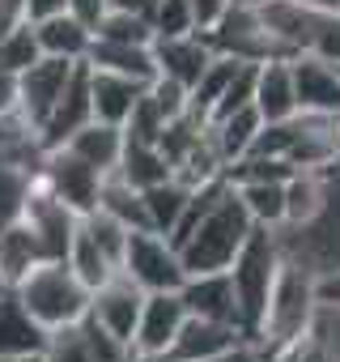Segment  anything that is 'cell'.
Segmentation results:
<instances>
[{
    "instance_id": "obj_1",
    "label": "cell",
    "mask_w": 340,
    "mask_h": 362,
    "mask_svg": "<svg viewBox=\"0 0 340 362\" xmlns=\"http://www.w3.org/2000/svg\"><path fill=\"white\" fill-rule=\"evenodd\" d=\"M251 218H247V209H243V201H238V192H234V184L221 192V201L196 222V230L175 247L179 252V260H183V269L188 273H217V269H230V260L238 256V247L247 243V235H251Z\"/></svg>"
},
{
    "instance_id": "obj_2",
    "label": "cell",
    "mask_w": 340,
    "mask_h": 362,
    "mask_svg": "<svg viewBox=\"0 0 340 362\" xmlns=\"http://www.w3.org/2000/svg\"><path fill=\"white\" fill-rule=\"evenodd\" d=\"M281 243H277V230L268 226H251L247 243L238 247V256L230 260V286H234V298H238V315H243V332L255 341L260 337V320H264V307H268V294H272V281L281 273Z\"/></svg>"
},
{
    "instance_id": "obj_3",
    "label": "cell",
    "mask_w": 340,
    "mask_h": 362,
    "mask_svg": "<svg viewBox=\"0 0 340 362\" xmlns=\"http://www.w3.org/2000/svg\"><path fill=\"white\" fill-rule=\"evenodd\" d=\"M18 303L51 332L64 324H77L90 311V286L68 269V260H39L18 286Z\"/></svg>"
},
{
    "instance_id": "obj_4",
    "label": "cell",
    "mask_w": 340,
    "mask_h": 362,
    "mask_svg": "<svg viewBox=\"0 0 340 362\" xmlns=\"http://www.w3.org/2000/svg\"><path fill=\"white\" fill-rule=\"evenodd\" d=\"M319 315V303H315V273L298 260H281V273L272 281V294H268V307H264V320H260V337L255 345L260 349H281L289 345L293 337L310 332Z\"/></svg>"
},
{
    "instance_id": "obj_5",
    "label": "cell",
    "mask_w": 340,
    "mask_h": 362,
    "mask_svg": "<svg viewBox=\"0 0 340 362\" xmlns=\"http://www.w3.org/2000/svg\"><path fill=\"white\" fill-rule=\"evenodd\" d=\"M205 43L217 52V56H234L243 64H264V60H289V52L268 35L264 18H260V5H247V0H230L221 9V18L200 30Z\"/></svg>"
},
{
    "instance_id": "obj_6",
    "label": "cell",
    "mask_w": 340,
    "mask_h": 362,
    "mask_svg": "<svg viewBox=\"0 0 340 362\" xmlns=\"http://www.w3.org/2000/svg\"><path fill=\"white\" fill-rule=\"evenodd\" d=\"M119 273H128L145 294H153V290H179L188 281V269H183L175 243H170L166 235H157V230H132L128 235Z\"/></svg>"
},
{
    "instance_id": "obj_7",
    "label": "cell",
    "mask_w": 340,
    "mask_h": 362,
    "mask_svg": "<svg viewBox=\"0 0 340 362\" xmlns=\"http://www.w3.org/2000/svg\"><path fill=\"white\" fill-rule=\"evenodd\" d=\"M39 184L47 192H56L68 209H77L81 218L98 205V188H102V170H94L90 162H81L77 153H68L64 145L60 149H43V162H39Z\"/></svg>"
},
{
    "instance_id": "obj_8",
    "label": "cell",
    "mask_w": 340,
    "mask_h": 362,
    "mask_svg": "<svg viewBox=\"0 0 340 362\" xmlns=\"http://www.w3.org/2000/svg\"><path fill=\"white\" fill-rule=\"evenodd\" d=\"M22 222H26V226H30V235L39 239L43 260H64V256H68V243H73V235H77L81 214H77V209H68L56 192H47L39 179H35Z\"/></svg>"
},
{
    "instance_id": "obj_9",
    "label": "cell",
    "mask_w": 340,
    "mask_h": 362,
    "mask_svg": "<svg viewBox=\"0 0 340 362\" xmlns=\"http://www.w3.org/2000/svg\"><path fill=\"white\" fill-rule=\"evenodd\" d=\"M73 69H77V60L39 56L30 69L18 73V111H22L35 128H43V119L56 111V103H60V94H64Z\"/></svg>"
},
{
    "instance_id": "obj_10",
    "label": "cell",
    "mask_w": 340,
    "mask_h": 362,
    "mask_svg": "<svg viewBox=\"0 0 340 362\" xmlns=\"http://www.w3.org/2000/svg\"><path fill=\"white\" fill-rule=\"evenodd\" d=\"M140 303H145V290L128 277V273H111L98 290H90V311L111 337H119L123 345H132V332H136V315H140Z\"/></svg>"
},
{
    "instance_id": "obj_11",
    "label": "cell",
    "mask_w": 340,
    "mask_h": 362,
    "mask_svg": "<svg viewBox=\"0 0 340 362\" xmlns=\"http://www.w3.org/2000/svg\"><path fill=\"white\" fill-rule=\"evenodd\" d=\"M188 320V307L179 298V290H153L145 294L140 303V315H136V332H132V349L140 354H166L175 332L183 328Z\"/></svg>"
},
{
    "instance_id": "obj_12",
    "label": "cell",
    "mask_w": 340,
    "mask_h": 362,
    "mask_svg": "<svg viewBox=\"0 0 340 362\" xmlns=\"http://www.w3.org/2000/svg\"><path fill=\"white\" fill-rule=\"evenodd\" d=\"M293 69V94H298V111L306 115H340V69L310 56V52H298L289 60Z\"/></svg>"
},
{
    "instance_id": "obj_13",
    "label": "cell",
    "mask_w": 340,
    "mask_h": 362,
    "mask_svg": "<svg viewBox=\"0 0 340 362\" xmlns=\"http://www.w3.org/2000/svg\"><path fill=\"white\" fill-rule=\"evenodd\" d=\"M94 119V107H90V64L85 60H77V69H73V77H68V86H64V94H60V103H56V111L43 119V128H39V141H43V149H60L81 124H90Z\"/></svg>"
},
{
    "instance_id": "obj_14",
    "label": "cell",
    "mask_w": 340,
    "mask_h": 362,
    "mask_svg": "<svg viewBox=\"0 0 340 362\" xmlns=\"http://www.w3.org/2000/svg\"><path fill=\"white\" fill-rule=\"evenodd\" d=\"M179 298H183L188 315L243 328L238 298H234V286H230V273L226 269H217V273H188V281L179 286Z\"/></svg>"
},
{
    "instance_id": "obj_15",
    "label": "cell",
    "mask_w": 340,
    "mask_h": 362,
    "mask_svg": "<svg viewBox=\"0 0 340 362\" xmlns=\"http://www.w3.org/2000/svg\"><path fill=\"white\" fill-rule=\"evenodd\" d=\"M251 341L243 328L234 324H217V320H200V315H188L183 328L175 332V341H170L166 349V362H200V358H217L234 345Z\"/></svg>"
},
{
    "instance_id": "obj_16",
    "label": "cell",
    "mask_w": 340,
    "mask_h": 362,
    "mask_svg": "<svg viewBox=\"0 0 340 362\" xmlns=\"http://www.w3.org/2000/svg\"><path fill=\"white\" fill-rule=\"evenodd\" d=\"M213 60V47L205 43L200 30H188V35H153V64L162 77H175L179 86H196L205 64Z\"/></svg>"
},
{
    "instance_id": "obj_17",
    "label": "cell",
    "mask_w": 340,
    "mask_h": 362,
    "mask_svg": "<svg viewBox=\"0 0 340 362\" xmlns=\"http://www.w3.org/2000/svg\"><path fill=\"white\" fill-rule=\"evenodd\" d=\"M289 60H264V64H255L251 107L260 111L264 124H285V119L298 115V94H293V69H289Z\"/></svg>"
},
{
    "instance_id": "obj_18",
    "label": "cell",
    "mask_w": 340,
    "mask_h": 362,
    "mask_svg": "<svg viewBox=\"0 0 340 362\" xmlns=\"http://www.w3.org/2000/svg\"><path fill=\"white\" fill-rule=\"evenodd\" d=\"M260 18H264L268 35H272L289 56H298V52L310 47V35H315L323 9H310L306 0H264V5H260Z\"/></svg>"
},
{
    "instance_id": "obj_19",
    "label": "cell",
    "mask_w": 340,
    "mask_h": 362,
    "mask_svg": "<svg viewBox=\"0 0 340 362\" xmlns=\"http://www.w3.org/2000/svg\"><path fill=\"white\" fill-rule=\"evenodd\" d=\"M149 81H136V77H123V73H107V69H90V107H94V119L102 124H119L132 115L136 98L145 94Z\"/></svg>"
},
{
    "instance_id": "obj_20",
    "label": "cell",
    "mask_w": 340,
    "mask_h": 362,
    "mask_svg": "<svg viewBox=\"0 0 340 362\" xmlns=\"http://www.w3.org/2000/svg\"><path fill=\"white\" fill-rule=\"evenodd\" d=\"M47 345V328L18 303L13 290L0 294V358L9 354H43Z\"/></svg>"
},
{
    "instance_id": "obj_21",
    "label": "cell",
    "mask_w": 340,
    "mask_h": 362,
    "mask_svg": "<svg viewBox=\"0 0 340 362\" xmlns=\"http://www.w3.org/2000/svg\"><path fill=\"white\" fill-rule=\"evenodd\" d=\"M327 188H332V166L323 170H293L285 179V226H306L323 205H327Z\"/></svg>"
},
{
    "instance_id": "obj_22",
    "label": "cell",
    "mask_w": 340,
    "mask_h": 362,
    "mask_svg": "<svg viewBox=\"0 0 340 362\" xmlns=\"http://www.w3.org/2000/svg\"><path fill=\"white\" fill-rule=\"evenodd\" d=\"M35 35H39V52L43 56H60V60H85L90 43H94V30L81 18H73L68 9L51 13V18H39Z\"/></svg>"
},
{
    "instance_id": "obj_23",
    "label": "cell",
    "mask_w": 340,
    "mask_h": 362,
    "mask_svg": "<svg viewBox=\"0 0 340 362\" xmlns=\"http://www.w3.org/2000/svg\"><path fill=\"white\" fill-rule=\"evenodd\" d=\"M64 149H68V153H77L81 162H90L94 170L111 175V170H115V162H119V153H123V128H119V124L90 119V124H81V128L64 141Z\"/></svg>"
},
{
    "instance_id": "obj_24",
    "label": "cell",
    "mask_w": 340,
    "mask_h": 362,
    "mask_svg": "<svg viewBox=\"0 0 340 362\" xmlns=\"http://www.w3.org/2000/svg\"><path fill=\"white\" fill-rule=\"evenodd\" d=\"M85 64H90V69H107V73H123V77H136V81H153V77H157L153 47H132V43L94 39L90 52H85Z\"/></svg>"
},
{
    "instance_id": "obj_25",
    "label": "cell",
    "mask_w": 340,
    "mask_h": 362,
    "mask_svg": "<svg viewBox=\"0 0 340 362\" xmlns=\"http://www.w3.org/2000/svg\"><path fill=\"white\" fill-rule=\"evenodd\" d=\"M115 175L123 179V184H132V188L145 192V188L162 184V179H170L175 170H170V162H166V153H162L157 145L123 136V153H119V162H115Z\"/></svg>"
},
{
    "instance_id": "obj_26",
    "label": "cell",
    "mask_w": 340,
    "mask_h": 362,
    "mask_svg": "<svg viewBox=\"0 0 340 362\" xmlns=\"http://www.w3.org/2000/svg\"><path fill=\"white\" fill-rule=\"evenodd\" d=\"M260 128H264L260 111H255V107H243V111H230V115H221V119H209V141L217 145L221 162L230 166V162H238V158L251 149V141H255Z\"/></svg>"
},
{
    "instance_id": "obj_27",
    "label": "cell",
    "mask_w": 340,
    "mask_h": 362,
    "mask_svg": "<svg viewBox=\"0 0 340 362\" xmlns=\"http://www.w3.org/2000/svg\"><path fill=\"white\" fill-rule=\"evenodd\" d=\"M234 192L255 226H285V179H247V184H234Z\"/></svg>"
},
{
    "instance_id": "obj_28",
    "label": "cell",
    "mask_w": 340,
    "mask_h": 362,
    "mask_svg": "<svg viewBox=\"0 0 340 362\" xmlns=\"http://www.w3.org/2000/svg\"><path fill=\"white\" fill-rule=\"evenodd\" d=\"M39 260H43V247H39V239L30 235L26 222H13V226L0 230V277H5L9 290H13Z\"/></svg>"
},
{
    "instance_id": "obj_29",
    "label": "cell",
    "mask_w": 340,
    "mask_h": 362,
    "mask_svg": "<svg viewBox=\"0 0 340 362\" xmlns=\"http://www.w3.org/2000/svg\"><path fill=\"white\" fill-rule=\"evenodd\" d=\"M94 209L111 214V218H115L119 226H128V230H149V214H145V197H140V188L123 184L115 170L102 175V188H98V205H94Z\"/></svg>"
},
{
    "instance_id": "obj_30",
    "label": "cell",
    "mask_w": 340,
    "mask_h": 362,
    "mask_svg": "<svg viewBox=\"0 0 340 362\" xmlns=\"http://www.w3.org/2000/svg\"><path fill=\"white\" fill-rule=\"evenodd\" d=\"M35 179H39V162H5L0 158V230L22 222Z\"/></svg>"
},
{
    "instance_id": "obj_31",
    "label": "cell",
    "mask_w": 340,
    "mask_h": 362,
    "mask_svg": "<svg viewBox=\"0 0 340 362\" xmlns=\"http://www.w3.org/2000/svg\"><path fill=\"white\" fill-rule=\"evenodd\" d=\"M140 197H145L149 230H157V235H166V239H170V230H175V222H179V214H183V205H188L192 188H188V184H179V179L170 175V179H162V184L145 188Z\"/></svg>"
},
{
    "instance_id": "obj_32",
    "label": "cell",
    "mask_w": 340,
    "mask_h": 362,
    "mask_svg": "<svg viewBox=\"0 0 340 362\" xmlns=\"http://www.w3.org/2000/svg\"><path fill=\"white\" fill-rule=\"evenodd\" d=\"M64 260H68V269H73L90 290H98V286L119 269V264H115V260L94 243V239H90L85 222H77V235H73V243H68V256H64Z\"/></svg>"
},
{
    "instance_id": "obj_33",
    "label": "cell",
    "mask_w": 340,
    "mask_h": 362,
    "mask_svg": "<svg viewBox=\"0 0 340 362\" xmlns=\"http://www.w3.org/2000/svg\"><path fill=\"white\" fill-rule=\"evenodd\" d=\"M94 39L107 43H132V47H153V26L145 13H123V9H107L94 22Z\"/></svg>"
},
{
    "instance_id": "obj_34",
    "label": "cell",
    "mask_w": 340,
    "mask_h": 362,
    "mask_svg": "<svg viewBox=\"0 0 340 362\" xmlns=\"http://www.w3.org/2000/svg\"><path fill=\"white\" fill-rule=\"evenodd\" d=\"M39 56H43V52H39V35H35V22H30V18L0 35V64H5V69L22 73V69H30Z\"/></svg>"
},
{
    "instance_id": "obj_35",
    "label": "cell",
    "mask_w": 340,
    "mask_h": 362,
    "mask_svg": "<svg viewBox=\"0 0 340 362\" xmlns=\"http://www.w3.org/2000/svg\"><path fill=\"white\" fill-rule=\"evenodd\" d=\"M43 362H94V358H90V349H85V337H81V320L47 332Z\"/></svg>"
},
{
    "instance_id": "obj_36",
    "label": "cell",
    "mask_w": 340,
    "mask_h": 362,
    "mask_svg": "<svg viewBox=\"0 0 340 362\" xmlns=\"http://www.w3.org/2000/svg\"><path fill=\"white\" fill-rule=\"evenodd\" d=\"M149 26H153V35H188V30H196L192 0H153Z\"/></svg>"
},
{
    "instance_id": "obj_37",
    "label": "cell",
    "mask_w": 340,
    "mask_h": 362,
    "mask_svg": "<svg viewBox=\"0 0 340 362\" xmlns=\"http://www.w3.org/2000/svg\"><path fill=\"white\" fill-rule=\"evenodd\" d=\"M81 337H85V349H90L94 362H128V354H132V345L111 337L94 315H81Z\"/></svg>"
},
{
    "instance_id": "obj_38",
    "label": "cell",
    "mask_w": 340,
    "mask_h": 362,
    "mask_svg": "<svg viewBox=\"0 0 340 362\" xmlns=\"http://www.w3.org/2000/svg\"><path fill=\"white\" fill-rule=\"evenodd\" d=\"M145 94L153 98V107L162 111V119H166V124H170V119H179V115L188 111V86H179L175 77H162V73H157V77L149 81V90H145Z\"/></svg>"
},
{
    "instance_id": "obj_39",
    "label": "cell",
    "mask_w": 340,
    "mask_h": 362,
    "mask_svg": "<svg viewBox=\"0 0 340 362\" xmlns=\"http://www.w3.org/2000/svg\"><path fill=\"white\" fill-rule=\"evenodd\" d=\"M306 52L340 69V9L319 18V26H315V35H310V47H306Z\"/></svg>"
},
{
    "instance_id": "obj_40",
    "label": "cell",
    "mask_w": 340,
    "mask_h": 362,
    "mask_svg": "<svg viewBox=\"0 0 340 362\" xmlns=\"http://www.w3.org/2000/svg\"><path fill=\"white\" fill-rule=\"evenodd\" d=\"M315 303L319 311H340V269L315 273Z\"/></svg>"
},
{
    "instance_id": "obj_41",
    "label": "cell",
    "mask_w": 340,
    "mask_h": 362,
    "mask_svg": "<svg viewBox=\"0 0 340 362\" xmlns=\"http://www.w3.org/2000/svg\"><path fill=\"white\" fill-rule=\"evenodd\" d=\"M230 5V0H192V18H196V30H209L217 18H221V9Z\"/></svg>"
},
{
    "instance_id": "obj_42",
    "label": "cell",
    "mask_w": 340,
    "mask_h": 362,
    "mask_svg": "<svg viewBox=\"0 0 340 362\" xmlns=\"http://www.w3.org/2000/svg\"><path fill=\"white\" fill-rule=\"evenodd\" d=\"M200 362H264V349L255 341H243V345H234V349H226L217 358H200Z\"/></svg>"
},
{
    "instance_id": "obj_43",
    "label": "cell",
    "mask_w": 340,
    "mask_h": 362,
    "mask_svg": "<svg viewBox=\"0 0 340 362\" xmlns=\"http://www.w3.org/2000/svg\"><path fill=\"white\" fill-rule=\"evenodd\" d=\"M5 111H18V73L0 64V115Z\"/></svg>"
},
{
    "instance_id": "obj_44",
    "label": "cell",
    "mask_w": 340,
    "mask_h": 362,
    "mask_svg": "<svg viewBox=\"0 0 340 362\" xmlns=\"http://www.w3.org/2000/svg\"><path fill=\"white\" fill-rule=\"evenodd\" d=\"M68 13H73V18H81V22L94 30V22L107 13V0H68Z\"/></svg>"
},
{
    "instance_id": "obj_45",
    "label": "cell",
    "mask_w": 340,
    "mask_h": 362,
    "mask_svg": "<svg viewBox=\"0 0 340 362\" xmlns=\"http://www.w3.org/2000/svg\"><path fill=\"white\" fill-rule=\"evenodd\" d=\"M30 13H26V0H0V35L5 30H13L18 22H26Z\"/></svg>"
},
{
    "instance_id": "obj_46",
    "label": "cell",
    "mask_w": 340,
    "mask_h": 362,
    "mask_svg": "<svg viewBox=\"0 0 340 362\" xmlns=\"http://www.w3.org/2000/svg\"><path fill=\"white\" fill-rule=\"evenodd\" d=\"M68 9V0H26V13H30V22H39V18H51V13H64Z\"/></svg>"
},
{
    "instance_id": "obj_47",
    "label": "cell",
    "mask_w": 340,
    "mask_h": 362,
    "mask_svg": "<svg viewBox=\"0 0 340 362\" xmlns=\"http://www.w3.org/2000/svg\"><path fill=\"white\" fill-rule=\"evenodd\" d=\"M107 9H123V13H145L153 9V0H107Z\"/></svg>"
},
{
    "instance_id": "obj_48",
    "label": "cell",
    "mask_w": 340,
    "mask_h": 362,
    "mask_svg": "<svg viewBox=\"0 0 340 362\" xmlns=\"http://www.w3.org/2000/svg\"><path fill=\"white\" fill-rule=\"evenodd\" d=\"M310 9H323V13H336L340 9V0H306Z\"/></svg>"
},
{
    "instance_id": "obj_49",
    "label": "cell",
    "mask_w": 340,
    "mask_h": 362,
    "mask_svg": "<svg viewBox=\"0 0 340 362\" xmlns=\"http://www.w3.org/2000/svg\"><path fill=\"white\" fill-rule=\"evenodd\" d=\"M0 362H43V354H9V358H0Z\"/></svg>"
},
{
    "instance_id": "obj_50",
    "label": "cell",
    "mask_w": 340,
    "mask_h": 362,
    "mask_svg": "<svg viewBox=\"0 0 340 362\" xmlns=\"http://www.w3.org/2000/svg\"><path fill=\"white\" fill-rule=\"evenodd\" d=\"M332 141H336V153H340V115H332Z\"/></svg>"
},
{
    "instance_id": "obj_51",
    "label": "cell",
    "mask_w": 340,
    "mask_h": 362,
    "mask_svg": "<svg viewBox=\"0 0 340 362\" xmlns=\"http://www.w3.org/2000/svg\"><path fill=\"white\" fill-rule=\"evenodd\" d=\"M5 290H9V286H5V277H0V294H5Z\"/></svg>"
}]
</instances>
